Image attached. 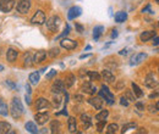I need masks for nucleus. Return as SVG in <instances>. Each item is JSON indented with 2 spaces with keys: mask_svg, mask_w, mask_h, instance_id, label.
I'll list each match as a JSON object with an SVG mask.
<instances>
[{
  "mask_svg": "<svg viewBox=\"0 0 159 134\" xmlns=\"http://www.w3.org/2000/svg\"><path fill=\"white\" fill-rule=\"evenodd\" d=\"M10 114L12 116V118L15 119H19L21 116L23 115V105L21 102V100L19 97H14L11 100V105H10Z\"/></svg>",
  "mask_w": 159,
  "mask_h": 134,
  "instance_id": "f257e3e1",
  "label": "nucleus"
},
{
  "mask_svg": "<svg viewBox=\"0 0 159 134\" xmlns=\"http://www.w3.org/2000/svg\"><path fill=\"white\" fill-rule=\"evenodd\" d=\"M45 23H47V28L50 32H57L59 29L60 24H61V19L59 16H52L50 19H48Z\"/></svg>",
  "mask_w": 159,
  "mask_h": 134,
  "instance_id": "f03ea898",
  "label": "nucleus"
},
{
  "mask_svg": "<svg viewBox=\"0 0 159 134\" xmlns=\"http://www.w3.org/2000/svg\"><path fill=\"white\" fill-rule=\"evenodd\" d=\"M99 96L102 99H104L109 105H113V104H114V95L110 93L109 88H108L105 84L102 85V90H100V93H99Z\"/></svg>",
  "mask_w": 159,
  "mask_h": 134,
  "instance_id": "7ed1b4c3",
  "label": "nucleus"
},
{
  "mask_svg": "<svg viewBox=\"0 0 159 134\" xmlns=\"http://www.w3.org/2000/svg\"><path fill=\"white\" fill-rule=\"evenodd\" d=\"M31 23L34 24V26H42V24H44L45 23V14H44V11L37 10L36 14L31 19Z\"/></svg>",
  "mask_w": 159,
  "mask_h": 134,
  "instance_id": "20e7f679",
  "label": "nucleus"
},
{
  "mask_svg": "<svg viewBox=\"0 0 159 134\" xmlns=\"http://www.w3.org/2000/svg\"><path fill=\"white\" fill-rule=\"evenodd\" d=\"M31 6H32V0H20L16 6V10L20 14H27L30 11Z\"/></svg>",
  "mask_w": 159,
  "mask_h": 134,
  "instance_id": "39448f33",
  "label": "nucleus"
},
{
  "mask_svg": "<svg viewBox=\"0 0 159 134\" xmlns=\"http://www.w3.org/2000/svg\"><path fill=\"white\" fill-rule=\"evenodd\" d=\"M81 90H82V93H86V94H88V95H94L96 92H97V88L92 84L91 80H88V82H83V83H82Z\"/></svg>",
  "mask_w": 159,
  "mask_h": 134,
  "instance_id": "423d86ee",
  "label": "nucleus"
},
{
  "mask_svg": "<svg viewBox=\"0 0 159 134\" xmlns=\"http://www.w3.org/2000/svg\"><path fill=\"white\" fill-rule=\"evenodd\" d=\"M65 89H66V87H65V84H64V80H61V79H57V80L53 83V85H52V92H53L54 94L65 93Z\"/></svg>",
  "mask_w": 159,
  "mask_h": 134,
  "instance_id": "0eeeda50",
  "label": "nucleus"
},
{
  "mask_svg": "<svg viewBox=\"0 0 159 134\" xmlns=\"http://www.w3.org/2000/svg\"><path fill=\"white\" fill-rule=\"evenodd\" d=\"M15 6V0H0V11L10 12Z\"/></svg>",
  "mask_w": 159,
  "mask_h": 134,
  "instance_id": "6e6552de",
  "label": "nucleus"
},
{
  "mask_svg": "<svg viewBox=\"0 0 159 134\" xmlns=\"http://www.w3.org/2000/svg\"><path fill=\"white\" fill-rule=\"evenodd\" d=\"M60 46L66 49V50H74L77 48V43L72 39H69V38H62L61 41H60Z\"/></svg>",
  "mask_w": 159,
  "mask_h": 134,
  "instance_id": "1a4fd4ad",
  "label": "nucleus"
},
{
  "mask_svg": "<svg viewBox=\"0 0 159 134\" xmlns=\"http://www.w3.org/2000/svg\"><path fill=\"white\" fill-rule=\"evenodd\" d=\"M144 85H146L147 88H151V89H154V88L158 87V80H157V78L154 77V75L149 73L148 76L144 78Z\"/></svg>",
  "mask_w": 159,
  "mask_h": 134,
  "instance_id": "9d476101",
  "label": "nucleus"
},
{
  "mask_svg": "<svg viewBox=\"0 0 159 134\" xmlns=\"http://www.w3.org/2000/svg\"><path fill=\"white\" fill-rule=\"evenodd\" d=\"M50 102H49V100H47V99H44V97H39L38 100H37V102H36V109L38 110V111H45V110H48V109H50Z\"/></svg>",
  "mask_w": 159,
  "mask_h": 134,
  "instance_id": "9b49d317",
  "label": "nucleus"
},
{
  "mask_svg": "<svg viewBox=\"0 0 159 134\" xmlns=\"http://www.w3.org/2000/svg\"><path fill=\"white\" fill-rule=\"evenodd\" d=\"M81 14H82V9L80 6H72V7L69 9L67 19H70V21H72V19H75L76 17L81 16Z\"/></svg>",
  "mask_w": 159,
  "mask_h": 134,
  "instance_id": "f8f14e48",
  "label": "nucleus"
},
{
  "mask_svg": "<svg viewBox=\"0 0 159 134\" xmlns=\"http://www.w3.org/2000/svg\"><path fill=\"white\" fill-rule=\"evenodd\" d=\"M87 101H88V104L92 105L96 110H102V107H103V99L99 97V96H92V97H89Z\"/></svg>",
  "mask_w": 159,
  "mask_h": 134,
  "instance_id": "ddd939ff",
  "label": "nucleus"
},
{
  "mask_svg": "<svg viewBox=\"0 0 159 134\" xmlns=\"http://www.w3.org/2000/svg\"><path fill=\"white\" fill-rule=\"evenodd\" d=\"M147 58V54H144V53H137V54H135V55H132V58H131V66H136V65H139L142 61H144Z\"/></svg>",
  "mask_w": 159,
  "mask_h": 134,
  "instance_id": "4468645a",
  "label": "nucleus"
},
{
  "mask_svg": "<svg viewBox=\"0 0 159 134\" xmlns=\"http://www.w3.org/2000/svg\"><path fill=\"white\" fill-rule=\"evenodd\" d=\"M34 119H36L37 124L43 126V124H45L49 121V114L48 112H38L34 116Z\"/></svg>",
  "mask_w": 159,
  "mask_h": 134,
  "instance_id": "2eb2a0df",
  "label": "nucleus"
},
{
  "mask_svg": "<svg viewBox=\"0 0 159 134\" xmlns=\"http://www.w3.org/2000/svg\"><path fill=\"white\" fill-rule=\"evenodd\" d=\"M100 78H103V79H104L105 82H108V83H113V82H115V76H114L113 72L109 71V70H104V71H102Z\"/></svg>",
  "mask_w": 159,
  "mask_h": 134,
  "instance_id": "dca6fc26",
  "label": "nucleus"
},
{
  "mask_svg": "<svg viewBox=\"0 0 159 134\" xmlns=\"http://www.w3.org/2000/svg\"><path fill=\"white\" fill-rule=\"evenodd\" d=\"M17 56H19L17 50H15L14 48H9V49H7V51H6V60H7L9 62H15Z\"/></svg>",
  "mask_w": 159,
  "mask_h": 134,
  "instance_id": "f3484780",
  "label": "nucleus"
},
{
  "mask_svg": "<svg viewBox=\"0 0 159 134\" xmlns=\"http://www.w3.org/2000/svg\"><path fill=\"white\" fill-rule=\"evenodd\" d=\"M45 58H47V51L45 50H38L33 56V63H40L45 60Z\"/></svg>",
  "mask_w": 159,
  "mask_h": 134,
  "instance_id": "a211bd4d",
  "label": "nucleus"
},
{
  "mask_svg": "<svg viewBox=\"0 0 159 134\" xmlns=\"http://www.w3.org/2000/svg\"><path fill=\"white\" fill-rule=\"evenodd\" d=\"M154 36H157L154 31H146V32H143V33H141V36H139V38H141V41H143V43H146V41H148V40H151V39L153 38Z\"/></svg>",
  "mask_w": 159,
  "mask_h": 134,
  "instance_id": "6ab92c4d",
  "label": "nucleus"
},
{
  "mask_svg": "<svg viewBox=\"0 0 159 134\" xmlns=\"http://www.w3.org/2000/svg\"><path fill=\"white\" fill-rule=\"evenodd\" d=\"M67 127H69V132L70 133H75L76 132V129H77V122H76V118L75 117H69Z\"/></svg>",
  "mask_w": 159,
  "mask_h": 134,
  "instance_id": "aec40b11",
  "label": "nucleus"
},
{
  "mask_svg": "<svg viewBox=\"0 0 159 134\" xmlns=\"http://www.w3.org/2000/svg\"><path fill=\"white\" fill-rule=\"evenodd\" d=\"M75 80H76V77L74 76L72 73H69V75H66L65 79H64V84H65L66 88H71L74 85Z\"/></svg>",
  "mask_w": 159,
  "mask_h": 134,
  "instance_id": "412c9836",
  "label": "nucleus"
},
{
  "mask_svg": "<svg viewBox=\"0 0 159 134\" xmlns=\"http://www.w3.org/2000/svg\"><path fill=\"white\" fill-rule=\"evenodd\" d=\"M28 79H30V83L32 84V85H37L38 83H39V79H40V73L39 72H32L30 77H28Z\"/></svg>",
  "mask_w": 159,
  "mask_h": 134,
  "instance_id": "4be33fe9",
  "label": "nucleus"
},
{
  "mask_svg": "<svg viewBox=\"0 0 159 134\" xmlns=\"http://www.w3.org/2000/svg\"><path fill=\"white\" fill-rule=\"evenodd\" d=\"M103 32H104V27H103V26H96V27L93 28V39L97 41V40L102 37Z\"/></svg>",
  "mask_w": 159,
  "mask_h": 134,
  "instance_id": "5701e85b",
  "label": "nucleus"
},
{
  "mask_svg": "<svg viewBox=\"0 0 159 134\" xmlns=\"http://www.w3.org/2000/svg\"><path fill=\"white\" fill-rule=\"evenodd\" d=\"M81 121H82V123H83V126H84V129H88V128L92 126V119H91V117L88 115H86V114L81 115Z\"/></svg>",
  "mask_w": 159,
  "mask_h": 134,
  "instance_id": "b1692460",
  "label": "nucleus"
},
{
  "mask_svg": "<svg viewBox=\"0 0 159 134\" xmlns=\"http://www.w3.org/2000/svg\"><path fill=\"white\" fill-rule=\"evenodd\" d=\"M11 132V124L7 122H0V134H6Z\"/></svg>",
  "mask_w": 159,
  "mask_h": 134,
  "instance_id": "393cba45",
  "label": "nucleus"
},
{
  "mask_svg": "<svg viewBox=\"0 0 159 134\" xmlns=\"http://www.w3.org/2000/svg\"><path fill=\"white\" fill-rule=\"evenodd\" d=\"M25 128L27 129V132H30V133H38L39 131H38V128H37V126H36V123H33V122H27L26 124H25Z\"/></svg>",
  "mask_w": 159,
  "mask_h": 134,
  "instance_id": "a878e982",
  "label": "nucleus"
},
{
  "mask_svg": "<svg viewBox=\"0 0 159 134\" xmlns=\"http://www.w3.org/2000/svg\"><path fill=\"white\" fill-rule=\"evenodd\" d=\"M0 115L4 116V117H6L9 115V107H7V105L4 102V100L1 97H0Z\"/></svg>",
  "mask_w": 159,
  "mask_h": 134,
  "instance_id": "bb28decb",
  "label": "nucleus"
},
{
  "mask_svg": "<svg viewBox=\"0 0 159 134\" xmlns=\"http://www.w3.org/2000/svg\"><path fill=\"white\" fill-rule=\"evenodd\" d=\"M115 22H118V23H122V22H125L126 19H127V14L126 12H124V11H119V12H116V15H115Z\"/></svg>",
  "mask_w": 159,
  "mask_h": 134,
  "instance_id": "cd10ccee",
  "label": "nucleus"
},
{
  "mask_svg": "<svg viewBox=\"0 0 159 134\" xmlns=\"http://www.w3.org/2000/svg\"><path fill=\"white\" fill-rule=\"evenodd\" d=\"M33 65V58H32V54L31 53H27L25 55V58H23V66L25 67H31Z\"/></svg>",
  "mask_w": 159,
  "mask_h": 134,
  "instance_id": "c85d7f7f",
  "label": "nucleus"
},
{
  "mask_svg": "<svg viewBox=\"0 0 159 134\" xmlns=\"http://www.w3.org/2000/svg\"><path fill=\"white\" fill-rule=\"evenodd\" d=\"M60 127H61L60 122L55 119V121H53V122L50 123V127H49V129H50V132H52V133H59Z\"/></svg>",
  "mask_w": 159,
  "mask_h": 134,
  "instance_id": "c756f323",
  "label": "nucleus"
},
{
  "mask_svg": "<svg viewBox=\"0 0 159 134\" xmlns=\"http://www.w3.org/2000/svg\"><path fill=\"white\" fill-rule=\"evenodd\" d=\"M86 76L88 77V79H89L91 82H93V80H100V75L97 73L96 71H87Z\"/></svg>",
  "mask_w": 159,
  "mask_h": 134,
  "instance_id": "7c9ffc66",
  "label": "nucleus"
},
{
  "mask_svg": "<svg viewBox=\"0 0 159 134\" xmlns=\"http://www.w3.org/2000/svg\"><path fill=\"white\" fill-rule=\"evenodd\" d=\"M108 116H109V111L108 110H102V111H99L96 115V119L97 121H105L108 118Z\"/></svg>",
  "mask_w": 159,
  "mask_h": 134,
  "instance_id": "2f4dec72",
  "label": "nucleus"
},
{
  "mask_svg": "<svg viewBox=\"0 0 159 134\" xmlns=\"http://www.w3.org/2000/svg\"><path fill=\"white\" fill-rule=\"evenodd\" d=\"M136 128H137L136 123H126V124H124V127L121 129V133H126V132H129L131 129H136Z\"/></svg>",
  "mask_w": 159,
  "mask_h": 134,
  "instance_id": "473e14b6",
  "label": "nucleus"
},
{
  "mask_svg": "<svg viewBox=\"0 0 159 134\" xmlns=\"http://www.w3.org/2000/svg\"><path fill=\"white\" fill-rule=\"evenodd\" d=\"M132 93L137 96V97H142L143 96V92L141 90V88H139L136 83H132Z\"/></svg>",
  "mask_w": 159,
  "mask_h": 134,
  "instance_id": "72a5a7b5",
  "label": "nucleus"
},
{
  "mask_svg": "<svg viewBox=\"0 0 159 134\" xmlns=\"http://www.w3.org/2000/svg\"><path fill=\"white\" fill-rule=\"evenodd\" d=\"M118 129H119V126L116 124V123H111V124H109L108 126V128H107V133L108 134H114L118 132Z\"/></svg>",
  "mask_w": 159,
  "mask_h": 134,
  "instance_id": "f704fd0d",
  "label": "nucleus"
},
{
  "mask_svg": "<svg viewBox=\"0 0 159 134\" xmlns=\"http://www.w3.org/2000/svg\"><path fill=\"white\" fill-rule=\"evenodd\" d=\"M70 33V26L69 24H66V27H65V29L62 31V33L61 34H59L58 37H57V39H62V38H65L67 34Z\"/></svg>",
  "mask_w": 159,
  "mask_h": 134,
  "instance_id": "c9c22d12",
  "label": "nucleus"
},
{
  "mask_svg": "<svg viewBox=\"0 0 159 134\" xmlns=\"http://www.w3.org/2000/svg\"><path fill=\"white\" fill-rule=\"evenodd\" d=\"M48 54H49V56H50V58H55V56H58V55L60 54V49L59 48H53V49H50V50H49V53H48Z\"/></svg>",
  "mask_w": 159,
  "mask_h": 134,
  "instance_id": "e433bc0d",
  "label": "nucleus"
},
{
  "mask_svg": "<svg viewBox=\"0 0 159 134\" xmlns=\"http://www.w3.org/2000/svg\"><path fill=\"white\" fill-rule=\"evenodd\" d=\"M98 123H97V129H98V132L102 133L103 132V129L105 128V124H107V119L105 121H97Z\"/></svg>",
  "mask_w": 159,
  "mask_h": 134,
  "instance_id": "4c0bfd02",
  "label": "nucleus"
},
{
  "mask_svg": "<svg viewBox=\"0 0 159 134\" xmlns=\"http://www.w3.org/2000/svg\"><path fill=\"white\" fill-rule=\"evenodd\" d=\"M60 104H61V97L59 96V94H57V96H54V99H53V106L58 109Z\"/></svg>",
  "mask_w": 159,
  "mask_h": 134,
  "instance_id": "58836bf2",
  "label": "nucleus"
},
{
  "mask_svg": "<svg viewBox=\"0 0 159 134\" xmlns=\"http://www.w3.org/2000/svg\"><path fill=\"white\" fill-rule=\"evenodd\" d=\"M125 97H126L129 101H135V95L132 94V90H126Z\"/></svg>",
  "mask_w": 159,
  "mask_h": 134,
  "instance_id": "ea45409f",
  "label": "nucleus"
},
{
  "mask_svg": "<svg viewBox=\"0 0 159 134\" xmlns=\"http://www.w3.org/2000/svg\"><path fill=\"white\" fill-rule=\"evenodd\" d=\"M120 104H121L122 106L127 107V106H129V104H130V101H129V100H127L125 96H121V97H120Z\"/></svg>",
  "mask_w": 159,
  "mask_h": 134,
  "instance_id": "a19ab883",
  "label": "nucleus"
},
{
  "mask_svg": "<svg viewBox=\"0 0 159 134\" xmlns=\"http://www.w3.org/2000/svg\"><path fill=\"white\" fill-rule=\"evenodd\" d=\"M5 84H6L11 90H15V89H16V84H15V83H12L11 80H5Z\"/></svg>",
  "mask_w": 159,
  "mask_h": 134,
  "instance_id": "79ce46f5",
  "label": "nucleus"
},
{
  "mask_svg": "<svg viewBox=\"0 0 159 134\" xmlns=\"http://www.w3.org/2000/svg\"><path fill=\"white\" fill-rule=\"evenodd\" d=\"M57 76V70H50V72L49 73H47V79H52V78H54V77Z\"/></svg>",
  "mask_w": 159,
  "mask_h": 134,
  "instance_id": "37998d69",
  "label": "nucleus"
},
{
  "mask_svg": "<svg viewBox=\"0 0 159 134\" xmlns=\"http://www.w3.org/2000/svg\"><path fill=\"white\" fill-rule=\"evenodd\" d=\"M135 106H136V109H137L139 111H144V104H143V102L137 101V102L135 104Z\"/></svg>",
  "mask_w": 159,
  "mask_h": 134,
  "instance_id": "c03bdc74",
  "label": "nucleus"
},
{
  "mask_svg": "<svg viewBox=\"0 0 159 134\" xmlns=\"http://www.w3.org/2000/svg\"><path fill=\"white\" fill-rule=\"evenodd\" d=\"M124 87H125V80H120L119 84L116 85V89H118V90H121Z\"/></svg>",
  "mask_w": 159,
  "mask_h": 134,
  "instance_id": "a18cd8bd",
  "label": "nucleus"
},
{
  "mask_svg": "<svg viewBox=\"0 0 159 134\" xmlns=\"http://www.w3.org/2000/svg\"><path fill=\"white\" fill-rule=\"evenodd\" d=\"M129 50H130V49H127V48H125V49L120 50L119 55H127V54H129Z\"/></svg>",
  "mask_w": 159,
  "mask_h": 134,
  "instance_id": "49530a36",
  "label": "nucleus"
},
{
  "mask_svg": "<svg viewBox=\"0 0 159 134\" xmlns=\"http://www.w3.org/2000/svg\"><path fill=\"white\" fill-rule=\"evenodd\" d=\"M76 29L79 31L80 33H82V32H83V26L80 24V23H76Z\"/></svg>",
  "mask_w": 159,
  "mask_h": 134,
  "instance_id": "de8ad7c7",
  "label": "nucleus"
},
{
  "mask_svg": "<svg viewBox=\"0 0 159 134\" xmlns=\"http://www.w3.org/2000/svg\"><path fill=\"white\" fill-rule=\"evenodd\" d=\"M75 100H76L77 102H82V101H83V96L77 94V95H75Z\"/></svg>",
  "mask_w": 159,
  "mask_h": 134,
  "instance_id": "09e8293b",
  "label": "nucleus"
},
{
  "mask_svg": "<svg viewBox=\"0 0 159 134\" xmlns=\"http://www.w3.org/2000/svg\"><path fill=\"white\" fill-rule=\"evenodd\" d=\"M118 36H119L118 31H116V29H113V33H111V38H113V39L118 38Z\"/></svg>",
  "mask_w": 159,
  "mask_h": 134,
  "instance_id": "8fccbe9b",
  "label": "nucleus"
},
{
  "mask_svg": "<svg viewBox=\"0 0 159 134\" xmlns=\"http://www.w3.org/2000/svg\"><path fill=\"white\" fill-rule=\"evenodd\" d=\"M60 115L67 116V111H66V106H65V109H64L62 111H60V112H57V116H60Z\"/></svg>",
  "mask_w": 159,
  "mask_h": 134,
  "instance_id": "3c124183",
  "label": "nucleus"
},
{
  "mask_svg": "<svg viewBox=\"0 0 159 134\" xmlns=\"http://www.w3.org/2000/svg\"><path fill=\"white\" fill-rule=\"evenodd\" d=\"M25 99H26V102L30 105V104H31V94H26V95H25Z\"/></svg>",
  "mask_w": 159,
  "mask_h": 134,
  "instance_id": "603ef678",
  "label": "nucleus"
},
{
  "mask_svg": "<svg viewBox=\"0 0 159 134\" xmlns=\"http://www.w3.org/2000/svg\"><path fill=\"white\" fill-rule=\"evenodd\" d=\"M89 56H91V54H83V55H81V56H80V58H81V60H83V58H89Z\"/></svg>",
  "mask_w": 159,
  "mask_h": 134,
  "instance_id": "864d4df0",
  "label": "nucleus"
},
{
  "mask_svg": "<svg viewBox=\"0 0 159 134\" xmlns=\"http://www.w3.org/2000/svg\"><path fill=\"white\" fill-rule=\"evenodd\" d=\"M153 38H154V41H153V44H154V45H158V40H159V38L157 37V36H154Z\"/></svg>",
  "mask_w": 159,
  "mask_h": 134,
  "instance_id": "5fc2aeb1",
  "label": "nucleus"
},
{
  "mask_svg": "<svg viewBox=\"0 0 159 134\" xmlns=\"http://www.w3.org/2000/svg\"><path fill=\"white\" fill-rule=\"evenodd\" d=\"M149 10H151V6H149V5H148V6H147V7H144V9H143V10H142V12H143V14H144V12H147V11H149Z\"/></svg>",
  "mask_w": 159,
  "mask_h": 134,
  "instance_id": "6e6d98bb",
  "label": "nucleus"
},
{
  "mask_svg": "<svg viewBox=\"0 0 159 134\" xmlns=\"http://www.w3.org/2000/svg\"><path fill=\"white\" fill-rule=\"evenodd\" d=\"M26 90H27V94H31V87H30V84L26 85Z\"/></svg>",
  "mask_w": 159,
  "mask_h": 134,
  "instance_id": "4d7b16f0",
  "label": "nucleus"
},
{
  "mask_svg": "<svg viewBox=\"0 0 159 134\" xmlns=\"http://www.w3.org/2000/svg\"><path fill=\"white\" fill-rule=\"evenodd\" d=\"M86 73H87V71H84V70H81V71H80V76L81 77H83Z\"/></svg>",
  "mask_w": 159,
  "mask_h": 134,
  "instance_id": "13d9d810",
  "label": "nucleus"
},
{
  "mask_svg": "<svg viewBox=\"0 0 159 134\" xmlns=\"http://www.w3.org/2000/svg\"><path fill=\"white\" fill-rule=\"evenodd\" d=\"M137 133H147V131L144 128H139V131H137Z\"/></svg>",
  "mask_w": 159,
  "mask_h": 134,
  "instance_id": "bf43d9fd",
  "label": "nucleus"
},
{
  "mask_svg": "<svg viewBox=\"0 0 159 134\" xmlns=\"http://www.w3.org/2000/svg\"><path fill=\"white\" fill-rule=\"evenodd\" d=\"M157 96H158V93H154V94H151L149 97H151V99H153V97H157Z\"/></svg>",
  "mask_w": 159,
  "mask_h": 134,
  "instance_id": "052dcab7",
  "label": "nucleus"
},
{
  "mask_svg": "<svg viewBox=\"0 0 159 134\" xmlns=\"http://www.w3.org/2000/svg\"><path fill=\"white\" fill-rule=\"evenodd\" d=\"M91 49H92V46H91V45H88V46H86V49H84V51H86V50H91Z\"/></svg>",
  "mask_w": 159,
  "mask_h": 134,
  "instance_id": "680f3d73",
  "label": "nucleus"
},
{
  "mask_svg": "<svg viewBox=\"0 0 159 134\" xmlns=\"http://www.w3.org/2000/svg\"><path fill=\"white\" fill-rule=\"evenodd\" d=\"M44 71H47V67H44V68H42V70H40V73H43Z\"/></svg>",
  "mask_w": 159,
  "mask_h": 134,
  "instance_id": "e2e57ef3",
  "label": "nucleus"
},
{
  "mask_svg": "<svg viewBox=\"0 0 159 134\" xmlns=\"http://www.w3.org/2000/svg\"><path fill=\"white\" fill-rule=\"evenodd\" d=\"M47 132H48L47 129H43V131H40V132H38V133H47Z\"/></svg>",
  "mask_w": 159,
  "mask_h": 134,
  "instance_id": "0e129e2a",
  "label": "nucleus"
},
{
  "mask_svg": "<svg viewBox=\"0 0 159 134\" xmlns=\"http://www.w3.org/2000/svg\"><path fill=\"white\" fill-rule=\"evenodd\" d=\"M1 71H4V66H2V65H0V72H1Z\"/></svg>",
  "mask_w": 159,
  "mask_h": 134,
  "instance_id": "69168bd1",
  "label": "nucleus"
},
{
  "mask_svg": "<svg viewBox=\"0 0 159 134\" xmlns=\"http://www.w3.org/2000/svg\"><path fill=\"white\" fill-rule=\"evenodd\" d=\"M158 1H159V0H156V2H158Z\"/></svg>",
  "mask_w": 159,
  "mask_h": 134,
  "instance_id": "338daca9",
  "label": "nucleus"
}]
</instances>
